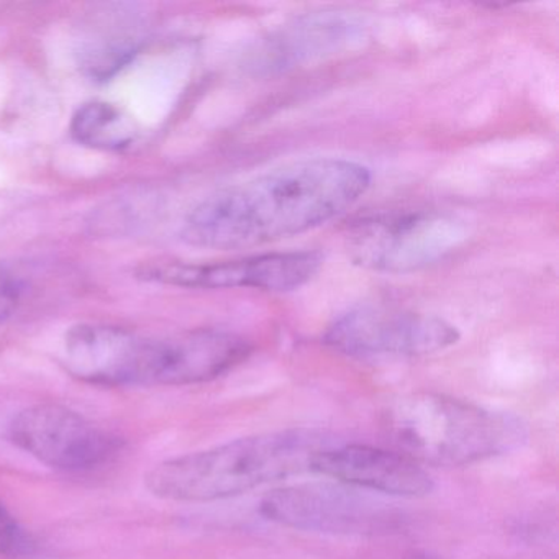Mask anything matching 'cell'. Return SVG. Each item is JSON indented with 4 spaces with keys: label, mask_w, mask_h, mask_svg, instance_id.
I'll return each mask as SVG.
<instances>
[{
    "label": "cell",
    "mask_w": 559,
    "mask_h": 559,
    "mask_svg": "<svg viewBox=\"0 0 559 559\" xmlns=\"http://www.w3.org/2000/svg\"><path fill=\"white\" fill-rule=\"evenodd\" d=\"M34 552V538L0 500V555L5 558L21 559L28 558Z\"/></svg>",
    "instance_id": "4fadbf2b"
},
{
    "label": "cell",
    "mask_w": 559,
    "mask_h": 559,
    "mask_svg": "<svg viewBox=\"0 0 559 559\" xmlns=\"http://www.w3.org/2000/svg\"><path fill=\"white\" fill-rule=\"evenodd\" d=\"M71 133L81 145L104 152H119L135 140L132 120L107 103H91L81 107L71 122Z\"/></svg>",
    "instance_id": "7c38bea8"
},
{
    "label": "cell",
    "mask_w": 559,
    "mask_h": 559,
    "mask_svg": "<svg viewBox=\"0 0 559 559\" xmlns=\"http://www.w3.org/2000/svg\"><path fill=\"white\" fill-rule=\"evenodd\" d=\"M155 340L112 325H78L64 340L68 371L97 385L152 384Z\"/></svg>",
    "instance_id": "9c48e42d"
},
{
    "label": "cell",
    "mask_w": 559,
    "mask_h": 559,
    "mask_svg": "<svg viewBox=\"0 0 559 559\" xmlns=\"http://www.w3.org/2000/svg\"><path fill=\"white\" fill-rule=\"evenodd\" d=\"M371 181V169L352 159L287 163L209 195L186 218L182 238L205 250L276 243L345 214Z\"/></svg>",
    "instance_id": "6da1fadb"
},
{
    "label": "cell",
    "mask_w": 559,
    "mask_h": 559,
    "mask_svg": "<svg viewBox=\"0 0 559 559\" xmlns=\"http://www.w3.org/2000/svg\"><path fill=\"white\" fill-rule=\"evenodd\" d=\"M261 513L267 520L330 535H384L401 528V510L342 483H304L271 490Z\"/></svg>",
    "instance_id": "5b68a950"
},
{
    "label": "cell",
    "mask_w": 559,
    "mask_h": 559,
    "mask_svg": "<svg viewBox=\"0 0 559 559\" xmlns=\"http://www.w3.org/2000/svg\"><path fill=\"white\" fill-rule=\"evenodd\" d=\"M417 559H428V558H417Z\"/></svg>",
    "instance_id": "9a60e30c"
},
{
    "label": "cell",
    "mask_w": 559,
    "mask_h": 559,
    "mask_svg": "<svg viewBox=\"0 0 559 559\" xmlns=\"http://www.w3.org/2000/svg\"><path fill=\"white\" fill-rule=\"evenodd\" d=\"M21 287L17 281L8 273L0 270V323H4L17 309Z\"/></svg>",
    "instance_id": "5bb4252c"
},
{
    "label": "cell",
    "mask_w": 559,
    "mask_h": 559,
    "mask_svg": "<svg viewBox=\"0 0 559 559\" xmlns=\"http://www.w3.org/2000/svg\"><path fill=\"white\" fill-rule=\"evenodd\" d=\"M382 427L401 453L433 466H469L519 450L528 440V427L516 415L433 392L392 402Z\"/></svg>",
    "instance_id": "3957f363"
},
{
    "label": "cell",
    "mask_w": 559,
    "mask_h": 559,
    "mask_svg": "<svg viewBox=\"0 0 559 559\" xmlns=\"http://www.w3.org/2000/svg\"><path fill=\"white\" fill-rule=\"evenodd\" d=\"M466 238V222L448 212L392 211L356 222L348 248L369 270L411 273L443 260Z\"/></svg>",
    "instance_id": "277c9868"
},
{
    "label": "cell",
    "mask_w": 559,
    "mask_h": 559,
    "mask_svg": "<svg viewBox=\"0 0 559 559\" xmlns=\"http://www.w3.org/2000/svg\"><path fill=\"white\" fill-rule=\"evenodd\" d=\"M342 441L322 430L294 428L240 438L156 464L145 477L152 496L212 502L312 471L323 451Z\"/></svg>",
    "instance_id": "7a4b0ae2"
},
{
    "label": "cell",
    "mask_w": 559,
    "mask_h": 559,
    "mask_svg": "<svg viewBox=\"0 0 559 559\" xmlns=\"http://www.w3.org/2000/svg\"><path fill=\"white\" fill-rule=\"evenodd\" d=\"M326 345L356 358L433 355L456 345L460 332L440 317L385 307H359L326 330Z\"/></svg>",
    "instance_id": "8992f818"
},
{
    "label": "cell",
    "mask_w": 559,
    "mask_h": 559,
    "mask_svg": "<svg viewBox=\"0 0 559 559\" xmlns=\"http://www.w3.org/2000/svg\"><path fill=\"white\" fill-rule=\"evenodd\" d=\"M312 473L332 477L359 490L395 497H425L433 492L430 474L401 451L369 444H336L313 461Z\"/></svg>",
    "instance_id": "30bf717a"
},
{
    "label": "cell",
    "mask_w": 559,
    "mask_h": 559,
    "mask_svg": "<svg viewBox=\"0 0 559 559\" xmlns=\"http://www.w3.org/2000/svg\"><path fill=\"white\" fill-rule=\"evenodd\" d=\"M323 258L319 251L264 253L221 263H165L145 267L140 276L171 286L199 289H250L289 293L313 280Z\"/></svg>",
    "instance_id": "ba28073f"
},
{
    "label": "cell",
    "mask_w": 559,
    "mask_h": 559,
    "mask_svg": "<svg viewBox=\"0 0 559 559\" xmlns=\"http://www.w3.org/2000/svg\"><path fill=\"white\" fill-rule=\"evenodd\" d=\"M9 433L25 453L67 473L96 469L120 448L119 438L63 405H35L19 412Z\"/></svg>",
    "instance_id": "52a82bcc"
},
{
    "label": "cell",
    "mask_w": 559,
    "mask_h": 559,
    "mask_svg": "<svg viewBox=\"0 0 559 559\" xmlns=\"http://www.w3.org/2000/svg\"><path fill=\"white\" fill-rule=\"evenodd\" d=\"M253 346L230 332L192 330L155 340L152 384L191 385L214 381L250 356Z\"/></svg>",
    "instance_id": "8fae6325"
}]
</instances>
